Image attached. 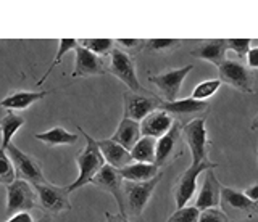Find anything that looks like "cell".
Wrapping results in <instances>:
<instances>
[{
	"mask_svg": "<svg viewBox=\"0 0 258 222\" xmlns=\"http://www.w3.org/2000/svg\"><path fill=\"white\" fill-rule=\"evenodd\" d=\"M78 131L81 136H84L86 147L76 155V163L79 168V174L76 180L71 182L70 185H64V188L68 190V193L75 192L79 187H86L87 184H91V180L94 179L95 174L105 166V160L99 150V145H97V140L92 139L83 128H79V126H78Z\"/></svg>",
	"mask_w": 258,
	"mask_h": 222,
	"instance_id": "1",
	"label": "cell"
},
{
	"mask_svg": "<svg viewBox=\"0 0 258 222\" xmlns=\"http://www.w3.org/2000/svg\"><path fill=\"white\" fill-rule=\"evenodd\" d=\"M163 174H158L157 177L147 182H127L123 184V200H124V216L126 217H139L147 208L150 198L160 184Z\"/></svg>",
	"mask_w": 258,
	"mask_h": 222,
	"instance_id": "2",
	"label": "cell"
},
{
	"mask_svg": "<svg viewBox=\"0 0 258 222\" xmlns=\"http://www.w3.org/2000/svg\"><path fill=\"white\" fill-rule=\"evenodd\" d=\"M181 137L187 144L192 163H205L208 160V134L205 126V118H196L181 126Z\"/></svg>",
	"mask_w": 258,
	"mask_h": 222,
	"instance_id": "3",
	"label": "cell"
},
{
	"mask_svg": "<svg viewBox=\"0 0 258 222\" xmlns=\"http://www.w3.org/2000/svg\"><path fill=\"white\" fill-rule=\"evenodd\" d=\"M108 58H110L108 73H111L113 76H116L121 82L126 84L129 92L141 93V95H149L150 93V92H147L144 89V87L141 85V82H139V79H137L133 57H129L127 53H124L123 50H119L118 47H115V49L110 52Z\"/></svg>",
	"mask_w": 258,
	"mask_h": 222,
	"instance_id": "4",
	"label": "cell"
},
{
	"mask_svg": "<svg viewBox=\"0 0 258 222\" xmlns=\"http://www.w3.org/2000/svg\"><path fill=\"white\" fill-rule=\"evenodd\" d=\"M5 152H7L8 158H10V161L13 164L15 179L24 180V182H28V184H32V185L42 184V182L47 180L44 177L42 168H40L37 160H34V158L29 156L28 153L21 152L13 142L7 147Z\"/></svg>",
	"mask_w": 258,
	"mask_h": 222,
	"instance_id": "5",
	"label": "cell"
},
{
	"mask_svg": "<svg viewBox=\"0 0 258 222\" xmlns=\"http://www.w3.org/2000/svg\"><path fill=\"white\" fill-rule=\"evenodd\" d=\"M221 84H228L232 89L244 93H255L253 74L244 63L239 60H228L218 66Z\"/></svg>",
	"mask_w": 258,
	"mask_h": 222,
	"instance_id": "6",
	"label": "cell"
},
{
	"mask_svg": "<svg viewBox=\"0 0 258 222\" xmlns=\"http://www.w3.org/2000/svg\"><path fill=\"white\" fill-rule=\"evenodd\" d=\"M221 211L228 217L232 219H245L255 217L258 214V206L252 203L248 198L237 188L221 185V198H220Z\"/></svg>",
	"mask_w": 258,
	"mask_h": 222,
	"instance_id": "7",
	"label": "cell"
},
{
	"mask_svg": "<svg viewBox=\"0 0 258 222\" xmlns=\"http://www.w3.org/2000/svg\"><path fill=\"white\" fill-rule=\"evenodd\" d=\"M218 164L212 161H205V163H199V164H190L187 169H185L181 177L177 179L176 185H174V201H176V208L181 209L184 206H187L189 200L196 193L197 188V179L202 172H207L210 169H215Z\"/></svg>",
	"mask_w": 258,
	"mask_h": 222,
	"instance_id": "8",
	"label": "cell"
},
{
	"mask_svg": "<svg viewBox=\"0 0 258 222\" xmlns=\"http://www.w3.org/2000/svg\"><path fill=\"white\" fill-rule=\"evenodd\" d=\"M36 196L40 203V206L52 214H58L64 211H71L73 204L70 201V193L64 187H58L52 182H42V184L34 185Z\"/></svg>",
	"mask_w": 258,
	"mask_h": 222,
	"instance_id": "9",
	"label": "cell"
},
{
	"mask_svg": "<svg viewBox=\"0 0 258 222\" xmlns=\"http://www.w3.org/2000/svg\"><path fill=\"white\" fill-rule=\"evenodd\" d=\"M36 192L31 184L15 179L7 185V214L15 216L18 212H29L36 206Z\"/></svg>",
	"mask_w": 258,
	"mask_h": 222,
	"instance_id": "10",
	"label": "cell"
},
{
	"mask_svg": "<svg viewBox=\"0 0 258 222\" xmlns=\"http://www.w3.org/2000/svg\"><path fill=\"white\" fill-rule=\"evenodd\" d=\"M192 69H194L192 65H185L182 68L169 69L160 74H152L149 76V82L157 85V89L163 95L165 101H174L177 100V95H179L184 79L187 77V74Z\"/></svg>",
	"mask_w": 258,
	"mask_h": 222,
	"instance_id": "11",
	"label": "cell"
},
{
	"mask_svg": "<svg viewBox=\"0 0 258 222\" xmlns=\"http://www.w3.org/2000/svg\"><path fill=\"white\" fill-rule=\"evenodd\" d=\"M181 123L174 121L163 137L157 140V152H155V166L161 168L168 163H171L176 158L182 155V137H181Z\"/></svg>",
	"mask_w": 258,
	"mask_h": 222,
	"instance_id": "12",
	"label": "cell"
},
{
	"mask_svg": "<svg viewBox=\"0 0 258 222\" xmlns=\"http://www.w3.org/2000/svg\"><path fill=\"white\" fill-rule=\"evenodd\" d=\"M124 113L123 118L133 121H142L145 116H149L155 109H160L163 98L157 97V95L149 93V95H141V93H133L126 92L124 95Z\"/></svg>",
	"mask_w": 258,
	"mask_h": 222,
	"instance_id": "13",
	"label": "cell"
},
{
	"mask_svg": "<svg viewBox=\"0 0 258 222\" xmlns=\"http://www.w3.org/2000/svg\"><path fill=\"white\" fill-rule=\"evenodd\" d=\"M91 184L95 185L97 188L103 190V192L110 193L116 200L119 214L124 216V200H123V184L124 180L119 176L118 169H113L111 166L105 164L103 168L95 174L94 179L91 180Z\"/></svg>",
	"mask_w": 258,
	"mask_h": 222,
	"instance_id": "14",
	"label": "cell"
},
{
	"mask_svg": "<svg viewBox=\"0 0 258 222\" xmlns=\"http://www.w3.org/2000/svg\"><path fill=\"white\" fill-rule=\"evenodd\" d=\"M108 73V65L102 57L95 55L78 45L75 49V69L73 77H89V76H103Z\"/></svg>",
	"mask_w": 258,
	"mask_h": 222,
	"instance_id": "15",
	"label": "cell"
},
{
	"mask_svg": "<svg viewBox=\"0 0 258 222\" xmlns=\"http://www.w3.org/2000/svg\"><path fill=\"white\" fill-rule=\"evenodd\" d=\"M220 198H221V184L216 179L213 169H210L207 171L205 179L202 182V188L196 200V208L199 211L218 208L220 206Z\"/></svg>",
	"mask_w": 258,
	"mask_h": 222,
	"instance_id": "16",
	"label": "cell"
},
{
	"mask_svg": "<svg viewBox=\"0 0 258 222\" xmlns=\"http://www.w3.org/2000/svg\"><path fill=\"white\" fill-rule=\"evenodd\" d=\"M174 120L163 109H155L149 116H145L139 123L141 124V134L142 137H152V139H160L171 129Z\"/></svg>",
	"mask_w": 258,
	"mask_h": 222,
	"instance_id": "17",
	"label": "cell"
},
{
	"mask_svg": "<svg viewBox=\"0 0 258 222\" xmlns=\"http://www.w3.org/2000/svg\"><path fill=\"white\" fill-rule=\"evenodd\" d=\"M97 145L105 160V164L111 166L113 169H123L127 164L133 163L131 153L124 150L121 145H118L116 142H113L111 139H100L97 140Z\"/></svg>",
	"mask_w": 258,
	"mask_h": 222,
	"instance_id": "18",
	"label": "cell"
},
{
	"mask_svg": "<svg viewBox=\"0 0 258 222\" xmlns=\"http://www.w3.org/2000/svg\"><path fill=\"white\" fill-rule=\"evenodd\" d=\"M55 89L50 90H39V92H29V90H15L8 93L7 97L0 101V106L8 111H21L28 109L31 105H34L36 101H40L45 98L47 95L53 93Z\"/></svg>",
	"mask_w": 258,
	"mask_h": 222,
	"instance_id": "19",
	"label": "cell"
},
{
	"mask_svg": "<svg viewBox=\"0 0 258 222\" xmlns=\"http://www.w3.org/2000/svg\"><path fill=\"white\" fill-rule=\"evenodd\" d=\"M226 52H228V44L226 39H212V41L202 42L190 52L192 57L199 60L210 61L215 66H220L226 61Z\"/></svg>",
	"mask_w": 258,
	"mask_h": 222,
	"instance_id": "20",
	"label": "cell"
},
{
	"mask_svg": "<svg viewBox=\"0 0 258 222\" xmlns=\"http://www.w3.org/2000/svg\"><path fill=\"white\" fill-rule=\"evenodd\" d=\"M210 108L208 101H199L194 100L190 97L187 98H177L174 101H165L161 103L160 109H163L165 113H168L169 116H176V118H185L190 115H197V113H205V111Z\"/></svg>",
	"mask_w": 258,
	"mask_h": 222,
	"instance_id": "21",
	"label": "cell"
},
{
	"mask_svg": "<svg viewBox=\"0 0 258 222\" xmlns=\"http://www.w3.org/2000/svg\"><path fill=\"white\" fill-rule=\"evenodd\" d=\"M141 137H142L141 124L137 121L123 118V120L119 121L115 134L111 136V140L116 142L118 145H121L124 150H127V152H131V148L136 145V142L139 140Z\"/></svg>",
	"mask_w": 258,
	"mask_h": 222,
	"instance_id": "22",
	"label": "cell"
},
{
	"mask_svg": "<svg viewBox=\"0 0 258 222\" xmlns=\"http://www.w3.org/2000/svg\"><path fill=\"white\" fill-rule=\"evenodd\" d=\"M119 176L123 180L127 182H147L157 177L160 174V168L155 164H145V163H131L126 168L119 169Z\"/></svg>",
	"mask_w": 258,
	"mask_h": 222,
	"instance_id": "23",
	"label": "cell"
},
{
	"mask_svg": "<svg viewBox=\"0 0 258 222\" xmlns=\"http://www.w3.org/2000/svg\"><path fill=\"white\" fill-rule=\"evenodd\" d=\"M37 140L44 142L48 147H63V145H75L78 142V134L68 132L61 126H55V128L48 129L45 132H39L34 136Z\"/></svg>",
	"mask_w": 258,
	"mask_h": 222,
	"instance_id": "24",
	"label": "cell"
},
{
	"mask_svg": "<svg viewBox=\"0 0 258 222\" xmlns=\"http://www.w3.org/2000/svg\"><path fill=\"white\" fill-rule=\"evenodd\" d=\"M24 126V118L21 115H16L15 111H7V115L0 120V139L2 145L0 148L7 150V147L12 144V139Z\"/></svg>",
	"mask_w": 258,
	"mask_h": 222,
	"instance_id": "25",
	"label": "cell"
},
{
	"mask_svg": "<svg viewBox=\"0 0 258 222\" xmlns=\"http://www.w3.org/2000/svg\"><path fill=\"white\" fill-rule=\"evenodd\" d=\"M155 152H157V139L141 137L131 148V158L136 163L155 164Z\"/></svg>",
	"mask_w": 258,
	"mask_h": 222,
	"instance_id": "26",
	"label": "cell"
},
{
	"mask_svg": "<svg viewBox=\"0 0 258 222\" xmlns=\"http://www.w3.org/2000/svg\"><path fill=\"white\" fill-rule=\"evenodd\" d=\"M78 47V41L76 39H58V50H56L55 53V57H53V61L50 63V66L47 68V71L44 73V76L39 79L37 84L36 85H42L45 81H47V77L52 74V71L60 65L61 63V58H63V55H67L68 52H73Z\"/></svg>",
	"mask_w": 258,
	"mask_h": 222,
	"instance_id": "27",
	"label": "cell"
},
{
	"mask_svg": "<svg viewBox=\"0 0 258 222\" xmlns=\"http://www.w3.org/2000/svg\"><path fill=\"white\" fill-rule=\"evenodd\" d=\"M78 45L105 58V57H108L113 49H115V41H113V39H79Z\"/></svg>",
	"mask_w": 258,
	"mask_h": 222,
	"instance_id": "28",
	"label": "cell"
},
{
	"mask_svg": "<svg viewBox=\"0 0 258 222\" xmlns=\"http://www.w3.org/2000/svg\"><path fill=\"white\" fill-rule=\"evenodd\" d=\"M220 87H221L220 79H208V81H204L196 85V89L190 93V98L199 100V101H207L210 97H213V95L220 90Z\"/></svg>",
	"mask_w": 258,
	"mask_h": 222,
	"instance_id": "29",
	"label": "cell"
},
{
	"mask_svg": "<svg viewBox=\"0 0 258 222\" xmlns=\"http://www.w3.org/2000/svg\"><path fill=\"white\" fill-rule=\"evenodd\" d=\"M181 44V39H145L144 49L149 52H168L177 49Z\"/></svg>",
	"mask_w": 258,
	"mask_h": 222,
	"instance_id": "30",
	"label": "cell"
},
{
	"mask_svg": "<svg viewBox=\"0 0 258 222\" xmlns=\"http://www.w3.org/2000/svg\"><path fill=\"white\" fill-rule=\"evenodd\" d=\"M15 180V169L5 150L0 148V184L8 185Z\"/></svg>",
	"mask_w": 258,
	"mask_h": 222,
	"instance_id": "31",
	"label": "cell"
},
{
	"mask_svg": "<svg viewBox=\"0 0 258 222\" xmlns=\"http://www.w3.org/2000/svg\"><path fill=\"white\" fill-rule=\"evenodd\" d=\"M200 211L196 206H184L181 209H176L166 222H197Z\"/></svg>",
	"mask_w": 258,
	"mask_h": 222,
	"instance_id": "32",
	"label": "cell"
},
{
	"mask_svg": "<svg viewBox=\"0 0 258 222\" xmlns=\"http://www.w3.org/2000/svg\"><path fill=\"white\" fill-rule=\"evenodd\" d=\"M115 44H118V49L133 57L134 53H139L144 50L145 39H116Z\"/></svg>",
	"mask_w": 258,
	"mask_h": 222,
	"instance_id": "33",
	"label": "cell"
},
{
	"mask_svg": "<svg viewBox=\"0 0 258 222\" xmlns=\"http://www.w3.org/2000/svg\"><path fill=\"white\" fill-rule=\"evenodd\" d=\"M226 44H228V50L236 52L239 58H245L248 50L252 49V39H226Z\"/></svg>",
	"mask_w": 258,
	"mask_h": 222,
	"instance_id": "34",
	"label": "cell"
},
{
	"mask_svg": "<svg viewBox=\"0 0 258 222\" xmlns=\"http://www.w3.org/2000/svg\"><path fill=\"white\" fill-rule=\"evenodd\" d=\"M197 222H229V217L218 208H212V209L200 211Z\"/></svg>",
	"mask_w": 258,
	"mask_h": 222,
	"instance_id": "35",
	"label": "cell"
},
{
	"mask_svg": "<svg viewBox=\"0 0 258 222\" xmlns=\"http://www.w3.org/2000/svg\"><path fill=\"white\" fill-rule=\"evenodd\" d=\"M245 58H247V68L248 69H258V47L250 49Z\"/></svg>",
	"mask_w": 258,
	"mask_h": 222,
	"instance_id": "36",
	"label": "cell"
},
{
	"mask_svg": "<svg viewBox=\"0 0 258 222\" xmlns=\"http://www.w3.org/2000/svg\"><path fill=\"white\" fill-rule=\"evenodd\" d=\"M244 195L248 198L250 201L255 203V204L258 206V182H256V184H253V185L247 187V188L244 190Z\"/></svg>",
	"mask_w": 258,
	"mask_h": 222,
	"instance_id": "37",
	"label": "cell"
},
{
	"mask_svg": "<svg viewBox=\"0 0 258 222\" xmlns=\"http://www.w3.org/2000/svg\"><path fill=\"white\" fill-rule=\"evenodd\" d=\"M5 222H34V219H32V216L29 212H18Z\"/></svg>",
	"mask_w": 258,
	"mask_h": 222,
	"instance_id": "38",
	"label": "cell"
},
{
	"mask_svg": "<svg viewBox=\"0 0 258 222\" xmlns=\"http://www.w3.org/2000/svg\"><path fill=\"white\" fill-rule=\"evenodd\" d=\"M105 219H107V222H129V219L126 216H123V214H113V212H105Z\"/></svg>",
	"mask_w": 258,
	"mask_h": 222,
	"instance_id": "39",
	"label": "cell"
},
{
	"mask_svg": "<svg viewBox=\"0 0 258 222\" xmlns=\"http://www.w3.org/2000/svg\"><path fill=\"white\" fill-rule=\"evenodd\" d=\"M250 129H252V131H258V116L252 121V126H250Z\"/></svg>",
	"mask_w": 258,
	"mask_h": 222,
	"instance_id": "40",
	"label": "cell"
},
{
	"mask_svg": "<svg viewBox=\"0 0 258 222\" xmlns=\"http://www.w3.org/2000/svg\"><path fill=\"white\" fill-rule=\"evenodd\" d=\"M36 222H52V220H50V217H48L47 214H45V216H42V217H40V219H37Z\"/></svg>",
	"mask_w": 258,
	"mask_h": 222,
	"instance_id": "41",
	"label": "cell"
},
{
	"mask_svg": "<svg viewBox=\"0 0 258 222\" xmlns=\"http://www.w3.org/2000/svg\"><path fill=\"white\" fill-rule=\"evenodd\" d=\"M256 158H258V150H256Z\"/></svg>",
	"mask_w": 258,
	"mask_h": 222,
	"instance_id": "42",
	"label": "cell"
}]
</instances>
